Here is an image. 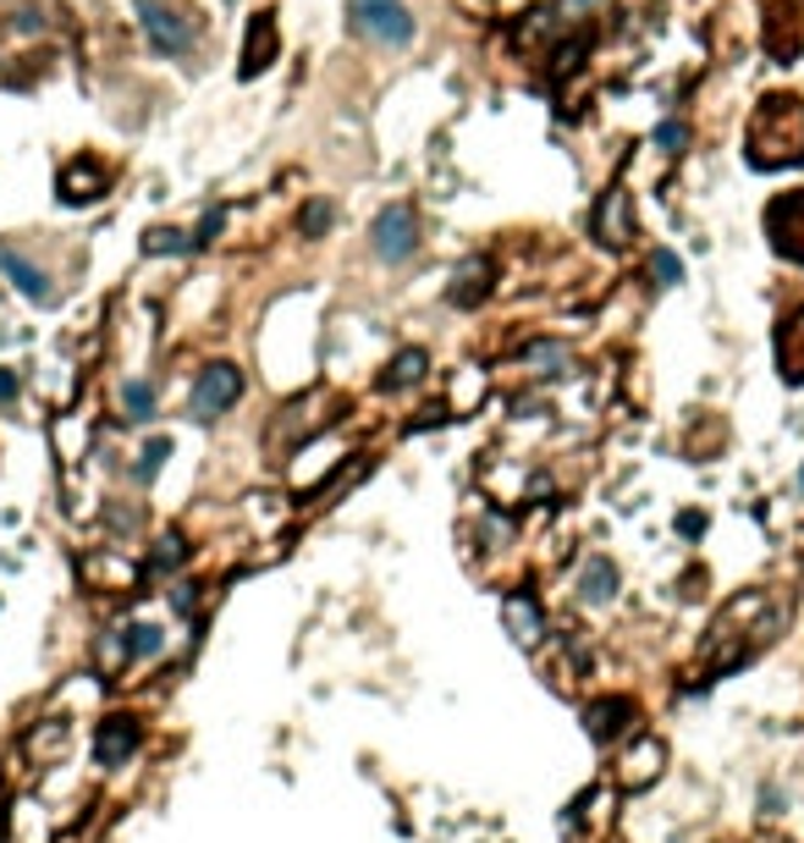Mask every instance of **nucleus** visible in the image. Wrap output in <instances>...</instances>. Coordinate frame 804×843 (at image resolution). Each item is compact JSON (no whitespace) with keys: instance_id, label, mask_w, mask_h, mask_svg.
I'll list each match as a JSON object with an SVG mask.
<instances>
[{"instance_id":"obj_19","label":"nucleus","mask_w":804,"mask_h":843,"mask_svg":"<svg viewBox=\"0 0 804 843\" xmlns=\"http://www.w3.org/2000/svg\"><path fill=\"white\" fill-rule=\"evenodd\" d=\"M656 767H662V745H656V739H645V745H639V756H628V761H623V783H645V778H656Z\"/></svg>"},{"instance_id":"obj_21","label":"nucleus","mask_w":804,"mask_h":843,"mask_svg":"<svg viewBox=\"0 0 804 843\" xmlns=\"http://www.w3.org/2000/svg\"><path fill=\"white\" fill-rule=\"evenodd\" d=\"M144 249H149V254H188L193 238H188V232H166V226H155V232L144 238Z\"/></svg>"},{"instance_id":"obj_11","label":"nucleus","mask_w":804,"mask_h":843,"mask_svg":"<svg viewBox=\"0 0 804 843\" xmlns=\"http://www.w3.org/2000/svg\"><path fill=\"white\" fill-rule=\"evenodd\" d=\"M490 276H496V265H490V260H463V265H457V282H452V293H446V298H452L457 309H474V304L490 293Z\"/></svg>"},{"instance_id":"obj_3","label":"nucleus","mask_w":804,"mask_h":843,"mask_svg":"<svg viewBox=\"0 0 804 843\" xmlns=\"http://www.w3.org/2000/svg\"><path fill=\"white\" fill-rule=\"evenodd\" d=\"M370 249H375V260H387V265H408V260L419 254V215H413V204H387V210L375 215Z\"/></svg>"},{"instance_id":"obj_18","label":"nucleus","mask_w":804,"mask_h":843,"mask_svg":"<svg viewBox=\"0 0 804 843\" xmlns=\"http://www.w3.org/2000/svg\"><path fill=\"white\" fill-rule=\"evenodd\" d=\"M133 739H138V734H133V728H127L121 717H110V728L99 734V761H105V767H116V761H121V756L133 750Z\"/></svg>"},{"instance_id":"obj_23","label":"nucleus","mask_w":804,"mask_h":843,"mask_svg":"<svg viewBox=\"0 0 804 843\" xmlns=\"http://www.w3.org/2000/svg\"><path fill=\"white\" fill-rule=\"evenodd\" d=\"M298 226H304V238H326V226H331V204H326V199H315V204L298 215Z\"/></svg>"},{"instance_id":"obj_31","label":"nucleus","mask_w":804,"mask_h":843,"mask_svg":"<svg viewBox=\"0 0 804 843\" xmlns=\"http://www.w3.org/2000/svg\"><path fill=\"white\" fill-rule=\"evenodd\" d=\"M800 485H804V480H800Z\"/></svg>"},{"instance_id":"obj_17","label":"nucleus","mask_w":804,"mask_h":843,"mask_svg":"<svg viewBox=\"0 0 804 843\" xmlns=\"http://www.w3.org/2000/svg\"><path fill=\"white\" fill-rule=\"evenodd\" d=\"M424 370H430V354L424 348H402L398 359H392V370H387V387H419Z\"/></svg>"},{"instance_id":"obj_20","label":"nucleus","mask_w":804,"mask_h":843,"mask_svg":"<svg viewBox=\"0 0 804 843\" xmlns=\"http://www.w3.org/2000/svg\"><path fill=\"white\" fill-rule=\"evenodd\" d=\"M121 409H127V420H155V387L149 381H127L121 387Z\"/></svg>"},{"instance_id":"obj_28","label":"nucleus","mask_w":804,"mask_h":843,"mask_svg":"<svg viewBox=\"0 0 804 843\" xmlns=\"http://www.w3.org/2000/svg\"><path fill=\"white\" fill-rule=\"evenodd\" d=\"M17 398V376L11 370H0V403H11Z\"/></svg>"},{"instance_id":"obj_14","label":"nucleus","mask_w":804,"mask_h":843,"mask_svg":"<svg viewBox=\"0 0 804 843\" xmlns=\"http://www.w3.org/2000/svg\"><path fill=\"white\" fill-rule=\"evenodd\" d=\"M777 359H783V376H789V381H800L804 376V309L794 320H783V331H777Z\"/></svg>"},{"instance_id":"obj_27","label":"nucleus","mask_w":804,"mask_h":843,"mask_svg":"<svg viewBox=\"0 0 804 843\" xmlns=\"http://www.w3.org/2000/svg\"><path fill=\"white\" fill-rule=\"evenodd\" d=\"M215 232H221V210H210V215L199 221V232H193V249H204V243H210Z\"/></svg>"},{"instance_id":"obj_30","label":"nucleus","mask_w":804,"mask_h":843,"mask_svg":"<svg viewBox=\"0 0 804 843\" xmlns=\"http://www.w3.org/2000/svg\"><path fill=\"white\" fill-rule=\"evenodd\" d=\"M579 6H590V0H579Z\"/></svg>"},{"instance_id":"obj_10","label":"nucleus","mask_w":804,"mask_h":843,"mask_svg":"<svg viewBox=\"0 0 804 843\" xmlns=\"http://www.w3.org/2000/svg\"><path fill=\"white\" fill-rule=\"evenodd\" d=\"M0 276H11V287L28 298V304H55V287H50V276L22 254V249H0Z\"/></svg>"},{"instance_id":"obj_29","label":"nucleus","mask_w":804,"mask_h":843,"mask_svg":"<svg viewBox=\"0 0 804 843\" xmlns=\"http://www.w3.org/2000/svg\"><path fill=\"white\" fill-rule=\"evenodd\" d=\"M457 11H468V17H479V11H490V0H457Z\"/></svg>"},{"instance_id":"obj_24","label":"nucleus","mask_w":804,"mask_h":843,"mask_svg":"<svg viewBox=\"0 0 804 843\" xmlns=\"http://www.w3.org/2000/svg\"><path fill=\"white\" fill-rule=\"evenodd\" d=\"M684 144H689V127H684V122H662V127H656V149L678 155Z\"/></svg>"},{"instance_id":"obj_9","label":"nucleus","mask_w":804,"mask_h":843,"mask_svg":"<svg viewBox=\"0 0 804 843\" xmlns=\"http://www.w3.org/2000/svg\"><path fill=\"white\" fill-rule=\"evenodd\" d=\"M276 50H282V33H276V17L271 11H260L254 22H248V39H243V77H260L265 66H276Z\"/></svg>"},{"instance_id":"obj_2","label":"nucleus","mask_w":804,"mask_h":843,"mask_svg":"<svg viewBox=\"0 0 804 843\" xmlns=\"http://www.w3.org/2000/svg\"><path fill=\"white\" fill-rule=\"evenodd\" d=\"M348 28L370 44H392L402 50L413 39V17L402 0H348Z\"/></svg>"},{"instance_id":"obj_25","label":"nucleus","mask_w":804,"mask_h":843,"mask_svg":"<svg viewBox=\"0 0 804 843\" xmlns=\"http://www.w3.org/2000/svg\"><path fill=\"white\" fill-rule=\"evenodd\" d=\"M650 276H656V287H673V282L684 276V265H678V260L662 249V254H650Z\"/></svg>"},{"instance_id":"obj_8","label":"nucleus","mask_w":804,"mask_h":843,"mask_svg":"<svg viewBox=\"0 0 804 843\" xmlns=\"http://www.w3.org/2000/svg\"><path fill=\"white\" fill-rule=\"evenodd\" d=\"M595 238L606 249H628L634 243V210H628V193L623 188H606L601 204H595Z\"/></svg>"},{"instance_id":"obj_7","label":"nucleus","mask_w":804,"mask_h":843,"mask_svg":"<svg viewBox=\"0 0 804 843\" xmlns=\"http://www.w3.org/2000/svg\"><path fill=\"white\" fill-rule=\"evenodd\" d=\"M61 204H94L110 193V166L99 155H83V160H66L61 166Z\"/></svg>"},{"instance_id":"obj_12","label":"nucleus","mask_w":804,"mask_h":843,"mask_svg":"<svg viewBox=\"0 0 804 843\" xmlns=\"http://www.w3.org/2000/svg\"><path fill=\"white\" fill-rule=\"evenodd\" d=\"M337 452H342L337 435H331V441H315L309 452H298V457H309V463H293V485H298V491H315V485L337 468Z\"/></svg>"},{"instance_id":"obj_15","label":"nucleus","mask_w":804,"mask_h":843,"mask_svg":"<svg viewBox=\"0 0 804 843\" xmlns=\"http://www.w3.org/2000/svg\"><path fill=\"white\" fill-rule=\"evenodd\" d=\"M568 365H573V354H568L562 343H529V348H523V370H529V376H562Z\"/></svg>"},{"instance_id":"obj_13","label":"nucleus","mask_w":804,"mask_h":843,"mask_svg":"<svg viewBox=\"0 0 804 843\" xmlns=\"http://www.w3.org/2000/svg\"><path fill=\"white\" fill-rule=\"evenodd\" d=\"M579 596H584L590 607H601V601H612V596H617V568H612L606 557H595V562H584V573H579Z\"/></svg>"},{"instance_id":"obj_6","label":"nucleus","mask_w":804,"mask_h":843,"mask_svg":"<svg viewBox=\"0 0 804 843\" xmlns=\"http://www.w3.org/2000/svg\"><path fill=\"white\" fill-rule=\"evenodd\" d=\"M138 11H144V28H149V39H155L160 55H188V50H193V22H188L177 6H166V0H138Z\"/></svg>"},{"instance_id":"obj_4","label":"nucleus","mask_w":804,"mask_h":843,"mask_svg":"<svg viewBox=\"0 0 804 843\" xmlns=\"http://www.w3.org/2000/svg\"><path fill=\"white\" fill-rule=\"evenodd\" d=\"M766 238L783 260L804 265V188H789L766 204Z\"/></svg>"},{"instance_id":"obj_22","label":"nucleus","mask_w":804,"mask_h":843,"mask_svg":"<svg viewBox=\"0 0 804 843\" xmlns=\"http://www.w3.org/2000/svg\"><path fill=\"white\" fill-rule=\"evenodd\" d=\"M166 457H171V441H166V435H155V441L144 446V457H138V480H155Z\"/></svg>"},{"instance_id":"obj_16","label":"nucleus","mask_w":804,"mask_h":843,"mask_svg":"<svg viewBox=\"0 0 804 843\" xmlns=\"http://www.w3.org/2000/svg\"><path fill=\"white\" fill-rule=\"evenodd\" d=\"M507 629L518 645H535L540 640V607L529 596H507Z\"/></svg>"},{"instance_id":"obj_1","label":"nucleus","mask_w":804,"mask_h":843,"mask_svg":"<svg viewBox=\"0 0 804 843\" xmlns=\"http://www.w3.org/2000/svg\"><path fill=\"white\" fill-rule=\"evenodd\" d=\"M804 160V99L794 94H772L761 99V110L750 116V166L761 171H783Z\"/></svg>"},{"instance_id":"obj_5","label":"nucleus","mask_w":804,"mask_h":843,"mask_svg":"<svg viewBox=\"0 0 804 843\" xmlns=\"http://www.w3.org/2000/svg\"><path fill=\"white\" fill-rule=\"evenodd\" d=\"M237 398H243V370H237V365H210V370L199 376L188 409H193V420H215V414H226Z\"/></svg>"},{"instance_id":"obj_26","label":"nucleus","mask_w":804,"mask_h":843,"mask_svg":"<svg viewBox=\"0 0 804 843\" xmlns=\"http://www.w3.org/2000/svg\"><path fill=\"white\" fill-rule=\"evenodd\" d=\"M182 557H188V551H182V540H177V535H166V540H160V551H155V568H177Z\"/></svg>"}]
</instances>
